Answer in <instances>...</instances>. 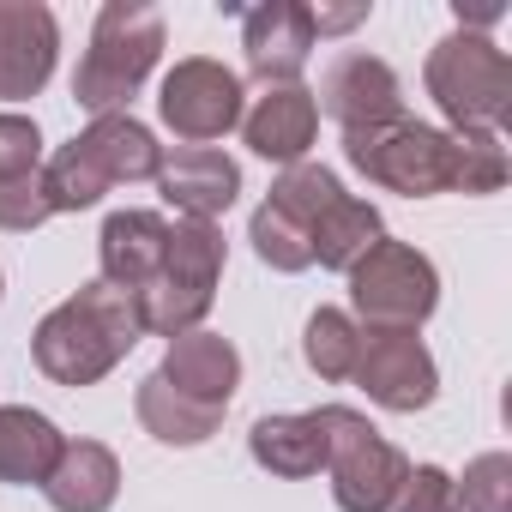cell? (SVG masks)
<instances>
[{
	"label": "cell",
	"instance_id": "cell-20",
	"mask_svg": "<svg viewBox=\"0 0 512 512\" xmlns=\"http://www.w3.org/2000/svg\"><path fill=\"white\" fill-rule=\"evenodd\" d=\"M247 446H253V464L260 470L290 476V482L326 470V428H320L314 410L308 416H260L253 434H247Z\"/></svg>",
	"mask_w": 512,
	"mask_h": 512
},
{
	"label": "cell",
	"instance_id": "cell-30",
	"mask_svg": "<svg viewBox=\"0 0 512 512\" xmlns=\"http://www.w3.org/2000/svg\"><path fill=\"white\" fill-rule=\"evenodd\" d=\"M0 284H7V278H0Z\"/></svg>",
	"mask_w": 512,
	"mask_h": 512
},
{
	"label": "cell",
	"instance_id": "cell-23",
	"mask_svg": "<svg viewBox=\"0 0 512 512\" xmlns=\"http://www.w3.org/2000/svg\"><path fill=\"white\" fill-rule=\"evenodd\" d=\"M247 241H253V253H260L272 272H308V266H314V229H308L290 205H278L272 193H266L260 211H253Z\"/></svg>",
	"mask_w": 512,
	"mask_h": 512
},
{
	"label": "cell",
	"instance_id": "cell-3",
	"mask_svg": "<svg viewBox=\"0 0 512 512\" xmlns=\"http://www.w3.org/2000/svg\"><path fill=\"white\" fill-rule=\"evenodd\" d=\"M157 55H163V13L145 7V0H109L97 13L91 49L73 73V103L91 115H127V103L151 79Z\"/></svg>",
	"mask_w": 512,
	"mask_h": 512
},
{
	"label": "cell",
	"instance_id": "cell-15",
	"mask_svg": "<svg viewBox=\"0 0 512 512\" xmlns=\"http://www.w3.org/2000/svg\"><path fill=\"white\" fill-rule=\"evenodd\" d=\"M157 374H163L175 392L229 410V398H235V386H241V350H235L223 332H181V338H169V356H163Z\"/></svg>",
	"mask_w": 512,
	"mask_h": 512
},
{
	"label": "cell",
	"instance_id": "cell-4",
	"mask_svg": "<svg viewBox=\"0 0 512 512\" xmlns=\"http://www.w3.org/2000/svg\"><path fill=\"white\" fill-rule=\"evenodd\" d=\"M217 278H223V229L217 223H169V247L157 272L133 290L139 326L151 338H181L199 332V320L217 302Z\"/></svg>",
	"mask_w": 512,
	"mask_h": 512
},
{
	"label": "cell",
	"instance_id": "cell-19",
	"mask_svg": "<svg viewBox=\"0 0 512 512\" xmlns=\"http://www.w3.org/2000/svg\"><path fill=\"white\" fill-rule=\"evenodd\" d=\"M61 446H67V434L43 410H31V404H7V410H0V482H13V488L37 482L43 488L55 458H61Z\"/></svg>",
	"mask_w": 512,
	"mask_h": 512
},
{
	"label": "cell",
	"instance_id": "cell-8",
	"mask_svg": "<svg viewBox=\"0 0 512 512\" xmlns=\"http://www.w3.org/2000/svg\"><path fill=\"white\" fill-rule=\"evenodd\" d=\"M157 115L175 139L187 145H205V139H223L229 127H241V79L223 67V61H205V55H187L169 67L163 91H157Z\"/></svg>",
	"mask_w": 512,
	"mask_h": 512
},
{
	"label": "cell",
	"instance_id": "cell-2",
	"mask_svg": "<svg viewBox=\"0 0 512 512\" xmlns=\"http://www.w3.org/2000/svg\"><path fill=\"white\" fill-rule=\"evenodd\" d=\"M139 338H145V326H139L133 296L97 278V284L73 290L61 308L43 314V326L31 338V356L55 386H97L103 374H115L127 362V350Z\"/></svg>",
	"mask_w": 512,
	"mask_h": 512
},
{
	"label": "cell",
	"instance_id": "cell-14",
	"mask_svg": "<svg viewBox=\"0 0 512 512\" xmlns=\"http://www.w3.org/2000/svg\"><path fill=\"white\" fill-rule=\"evenodd\" d=\"M157 187L187 223H217L241 193V163L211 145H175L157 169Z\"/></svg>",
	"mask_w": 512,
	"mask_h": 512
},
{
	"label": "cell",
	"instance_id": "cell-9",
	"mask_svg": "<svg viewBox=\"0 0 512 512\" xmlns=\"http://www.w3.org/2000/svg\"><path fill=\"white\" fill-rule=\"evenodd\" d=\"M350 380L392 416H416L440 398V368L416 332H362Z\"/></svg>",
	"mask_w": 512,
	"mask_h": 512
},
{
	"label": "cell",
	"instance_id": "cell-12",
	"mask_svg": "<svg viewBox=\"0 0 512 512\" xmlns=\"http://www.w3.org/2000/svg\"><path fill=\"white\" fill-rule=\"evenodd\" d=\"M241 55L260 85H296V73L314 55V25L302 0H266L241 13Z\"/></svg>",
	"mask_w": 512,
	"mask_h": 512
},
{
	"label": "cell",
	"instance_id": "cell-26",
	"mask_svg": "<svg viewBox=\"0 0 512 512\" xmlns=\"http://www.w3.org/2000/svg\"><path fill=\"white\" fill-rule=\"evenodd\" d=\"M49 217H55V205H49L43 169H37V175H13V181H0V229L25 235V229H37V223H49Z\"/></svg>",
	"mask_w": 512,
	"mask_h": 512
},
{
	"label": "cell",
	"instance_id": "cell-10",
	"mask_svg": "<svg viewBox=\"0 0 512 512\" xmlns=\"http://www.w3.org/2000/svg\"><path fill=\"white\" fill-rule=\"evenodd\" d=\"M314 103H320L344 133L404 121V85H398V73H392L380 55H368V49H344V55L320 73Z\"/></svg>",
	"mask_w": 512,
	"mask_h": 512
},
{
	"label": "cell",
	"instance_id": "cell-5",
	"mask_svg": "<svg viewBox=\"0 0 512 512\" xmlns=\"http://www.w3.org/2000/svg\"><path fill=\"white\" fill-rule=\"evenodd\" d=\"M428 97L452 121V133H494L512 121V61L482 31H452L428 55Z\"/></svg>",
	"mask_w": 512,
	"mask_h": 512
},
{
	"label": "cell",
	"instance_id": "cell-28",
	"mask_svg": "<svg viewBox=\"0 0 512 512\" xmlns=\"http://www.w3.org/2000/svg\"><path fill=\"white\" fill-rule=\"evenodd\" d=\"M37 163H43V133H37V121H25V115H0V181L37 175Z\"/></svg>",
	"mask_w": 512,
	"mask_h": 512
},
{
	"label": "cell",
	"instance_id": "cell-11",
	"mask_svg": "<svg viewBox=\"0 0 512 512\" xmlns=\"http://www.w3.org/2000/svg\"><path fill=\"white\" fill-rule=\"evenodd\" d=\"M61 55V25L43 0H0V97L25 103L49 85Z\"/></svg>",
	"mask_w": 512,
	"mask_h": 512
},
{
	"label": "cell",
	"instance_id": "cell-6",
	"mask_svg": "<svg viewBox=\"0 0 512 512\" xmlns=\"http://www.w3.org/2000/svg\"><path fill=\"white\" fill-rule=\"evenodd\" d=\"M314 416L326 428V470H332L338 512H392L410 476V458L350 404H320Z\"/></svg>",
	"mask_w": 512,
	"mask_h": 512
},
{
	"label": "cell",
	"instance_id": "cell-29",
	"mask_svg": "<svg viewBox=\"0 0 512 512\" xmlns=\"http://www.w3.org/2000/svg\"><path fill=\"white\" fill-rule=\"evenodd\" d=\"M368 19V7H308V25L314 37H332V31H356Z\"/></svg>",
	"mask_w": 512,
	"mask_h": 512
},
{
	"label": "cell",
	"instance_id": "cell-27",
	"mask_svg": "<svg viewBox=\"0 0 512 512\" xmlns=\"http://www.w3.org/2000/svg\"><path fill=\"white\" fill-rule=\"evenodd\" d=\"M392 512H458V482L440 464H416L392 500Z\"/></svg>",
	"mask_w": 512,
	"mask_h": 512
},
{
	"label": "cell",
	"instance_id": "cell-18",
	"mask_svg": "<svg viewBox=\"0 0 512 512\" xmlns=\"http://www.w3.org/2000/svg\"><path fill=\"white\" fill-rule=\"evenodd\" d=\"M55 512H109L121 494V464L103 440H67L49 482H43Z\"/></svg>",
	"mask_w": 512,
	"mask_h": 512
},
{
	"label": "cell",
	"instance_id": "cell-1",
	"mask_svg": "<svg viewBox=\"0 0 512 512\" xmlns=\"http://www.w3.org/2000/svg\"><path fill=\"white\" fill-rule=\"evenodd\" d=\"M344 157L356 175H368L386 193L428 199V193H500L506 187V151L494 133H446L422 121H386L344 133Z\"/></svg>",
	"mask_w": 512,
	"mask_h": 512
},
{
	"label": "cell",
	"instance_id": "cell-7",
	"mask_svg": "<svg viewBox=\"0 0 512 512\" xmlns=\"http://www.w3.org/2000/svg\"><path fill=\"white\" fill-rule=\"evenodd\" d=\"M350 302L362 332H416L440 308V272L410 241H374L350 266Z\"/></svg>",
	"mask_w": 512,
	"mask_h": 512
},
{
	"label": "cell",
	"instance_id": "cell-25",
	"mask_svg": "<svg viewBox=\"0 0 512 512\" xmlns=\"http://www.w3.org/2000/svg\"><path fill=\"white\" fill-rule=\"evenodd\" d=\"M458 512H512V458L506 452H482L464 464Z\"/></svg>",
	"mask_w": 512,
	"mask_h": 512
},
{
	"label": "cell",
	"instance_id": "cell-13",
	"mask_svg": "<svg viewBox=\"0 0 512 512\" xmlns=\"http://www.w3.org/2000/svg\"><path fill=\"white\" fill-rule=\"evenodd\" d=\"M320 133V103L308 85H266L260 97H253V109H241V139L253 157L266 163H302L308 145Z\"/></svg>",
	"mask_w": 512,
	"mask_h": 512
},
{
	"label": "cell",
	"instance_id": "cell-22",
	"mask_svg": "<svg viewBox=\"0 0 512 512\" xmlns=\"http://www.w3.org/2000/svg\"><path fill=\"white\" fill-rule=\"evenodd\" d=\"M374 241H386L380 205H368V199H350V193H344V199L314 223V266H326V272H350Z\"/></svg>",
	"mask_w": 512,
	"mask_h": 512
},
{
	"label": "cell",
	"instance_id": "cell-16",
	"mask_svg": "<svg viewBox=\"0 0 512 512\" xmlns=\"http://www.w3.org/2000/svg\"><path fill=\"white\" fill-rule=\"evenodd\" d=\"M163 247H169V217H157V211H109L103 217V235H97L103 284H115V290L133 296L157 272Z\"/></svg>",
	"mask_w": 512,
	"mask_h": 512
},
{
	"label": "cell",
	"instance_id": "cell-21",
	"mask_svg": "<svg viewBox=\"0 0 512 512\" xmlns=\"http://www.w3.org/2000/svg\"><path fill=\"white\" fill-rule=\"evenodd\" d=\"M133 410H139V428H145L151 440H163V446H205V440L223 428V410H217V404H199V398L175 392L163 374H145V380H139Z\"/></svg>",
	"mask_w": 512,
	"mask_h": 512
},
{
	"label": "cell",
	"instance_id": "cell-24",
	"mask_svg": "<svg viewBox=\"0 0 512 512\" xmlns=\"http://www.w3.org/2000/svg\"><path fill=\"white\" fill-rule=\"evenodd\" d=\"M356 350H362V326H356L344 308H314V314H308L302 356H308V368H314L320 380H350Z\"/></svg>",
	"mask_w": 512,
	"mask_h": 512
},
{
	"label": "cell",
	"instance_id": "cell-17",
	"mask_svg": "<svg viewBox=\"0 0 512 512\" xmlns=\"http://www.w3.org/2000/svg\"><path fill=\"white\" fill-rule=\"evenodd\" d=\"M79 157L115 187V181H157V169H163V145H157V133L145 127V121H133V115H97L79 139Z\"/></svg>",
	"mask_w": 512,
	"mask_h": 512
}]
</instances>
